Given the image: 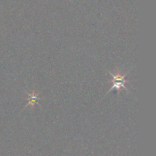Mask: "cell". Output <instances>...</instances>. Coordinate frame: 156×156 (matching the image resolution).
Masks as SVG:
<instances>
[{
	"label": "cell",
	"instance_id": "1",
	"mask_svg": "<svg viewBox=\"0 0 156 156\" xmlns=\"http://www.w3.org/2000/svg\"><path fill=\"white\" fill-rule=\"evenodd\" d=\"M109 73L111 75V76H112V79L111 81V84H112V87H111V89L109 90L108 93L112 91L114 88V89H117V91H120L122 88H123L126 91H129V90L126 88V85H125L126 82H129V81L126 80V76L128 74V73H126V74H121V73H117V74H113L111 72H109Z\"/></svg>",
	"mask_w": 156,
	"mask_h": 156
},
{
	"label": "cell",
	"instance_id": "2",
	"mask_svg": "<svg viewBox=\"0 0 156 156\" xmlns=\"http://www.w3.org/2000/svg\"><path fill=\"white\" fill-rule=\"evenodd\" d=\"M28 97H29L28 103H27V106H29V105H32V106H34L38 98L37 94H36V93L34 92H32L31 94H28Z\"/></svg>",
	"mask_w": 156,
	"mask_h": 156
}]
</instances>
